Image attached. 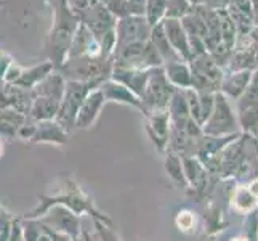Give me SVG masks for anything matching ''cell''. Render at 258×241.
I'll use <instances>...</instances> for the list:
<instances>
[{
	"label": "cell",
	"instance_id": "cell-1",
	"mask_svg": "<svg viewBox=\"0 0 258 241\" xmlns=\"http://www.w3.org/2000/svg\"><path fill=\"white\" fill-rule=\"evenodd\" d=\"M61 188L58 190L56 195H39V204L37 208H34L29 214L26 212L23 219H40L43 214H45L51 206H56V204H61V206H66L68 209H71L73 212H76L77 216H81L82 212L90 214L92 219L101 220L104 224L112 225L111 217H108L106 214L100 212L95 204L92 201L90 196H87L84 193V190L76 183V180L71 175H64L61 178Z\"/></svg>",
	"mask_w": 258,
	"mask_h": 241
},
{
	"label": "cell",
	"instance_id": "cell-2",
	"mask_svg": "<svg viewBox=\"0 0 258 241\" xmlns=\"http://www.w3.org/2000/svg\"><path fill=\"white\" fill-rule=\"evenodd\" d=\"M90 84L92 82H79V80H74V82H69L66 85L64 97L61 100L59 111L55 119L63 129L69 130L71 127L76 126L79 110H81L84 100L90 93Z\"/></svg>",
	"mask_w": 258,
	"mask_h": 241
},
{
	"label": "cell",
	"instance_id": "cell-3",
	"mask_svg": "<svg viewBox=\"0 0 258 241\" xmlns=\"http://www.w3.org/2000/svg\"><path fill=\"white\" fill-rule=\"evenodd\" d=\"M39 220L43 225L50 227L51 230L58 231V233H64L73 239L82 233L81 217L76 212L68 209L66 206H61V204L51 206Z\"/></svg>",
	"mask_w": 258,
	"mask_h": 241
},
{
	"label": "cell",
	"instance_id": "cell-4",
	"mask_svg": "<svg viewBox=\"0 0 258 241\" xmlns=\"http://www.w3.org/2000/svg\"><path fill=\"white\" fill-rule=\"evenodd\" d=\"M233 126H234L233 113H231L225 98L217 95L215 108H213L210 114V121L207 122V126L204 127V132L210 133V135H223V133H229L231 135Z\"/></svg>",
	"mask_w": 258,
	"mask_h": 241
},
{
	"label": "cell",
	"instance_id": "cell-5",
	"mask_svg": "<svg viewBox=\"0 0 258 241\" xmlns=\"http://www.w3.org/2000/svg\"><path fill=\"white\" fill-rule=\"evenodd\" d=\"M104 100L106 98L101 90H95V92L88 93V97L85 98L81 106V110H79L77 119H76V127H79V129L90 127L96 121L98 114H100Z\"/></svg>",
	"mask_w": 258,
	"mask_h": 241
},
{
	"label": "cell",
	"instance_id": "cell-6",
	"mask_svg": "<svg viewBox=\"0 0 258 241\" xmlns=\"http://www.w3.org/2000/svg\"><path fill=\"white\" fill-rule=\"evenodd\" d=\"M31 143H51V145H66L68 130L59 126L56 121L37 122V129L31 140Z\"/></svg>",
	"mask_w": 258,
	"mask_h": 241
},
{
	"label": "cell",
	"instance_id": "cell-7",
	"mask_svg": "<svg viewBox=\"0 0 258 241\" xmlns=\"http://www.w3.org/2000/svg\"><path fill=\"white\" fill-rule=\"evenodd\" d=\"M148 132L151 138H153L154 145L157 147L159 153H164L165 148L168 147V140H170V137H168V114L154 113L153 116H149Z\"/></svg>",
	"mask_w": 258,
	"mask_h": 241
},
{
	"label": "cell",
	"instance_id": "cell-8",
	"mask_svg": "<svg viewBox=\"0 0 258 241\" xmlns=\"http://www.w3.org/2000/svg\"><path fill=\"white\" fill-rule=\"evenodd\" d=\"M61 106V100L56 98H48V97H37L32 103L31 108V118L35 122H43V121H53L56 119L58 111Z\"/></svg>",
	"mask_w": 258,
	"mask_h": 241
},
{
	"label": "cell",
	"instance_id": "cell-9",
	"mask_svg": "<svg viewBox=\"0 0 258 241\" xmlns=\"http://www.w3.org/2000/svg\"><path fill=\"white\" fill-rule=\"evenodd\" d=\"M24 114L16 110H4L0 111V137L2 138H13L18 135V130L24 126Z\"/></svg>",
	"mask_w": 258,
	"mask_h": 241
},
{
	"label": "cell",
	"instance_id": "cell-10",
	"mask_svg": "<svg viewBox=\"0 0 258 241\" xmlns=\"http://www.w3.org/2000/svg\"><path fill=\"white\" fill-rule=\"evenodd\" d=\"M101 92L104 93L106 100L122 102V103H128V105L140 106V108H143L138 98L135 95H132V92L127 88V85L115 84V82H108V84H103Z\"/></svg>",
	"mask_w": 258,
	"mask_h": 241
},
{
	"label": "cell",
	"instance_id": "cell-11",
	"mask_svg": "<svg viewBox=\"0 0 258 241\" xmlns=\"http://www.w3.org/2000/svg\"><path fill=\"white\" fill-rule=\"evenodd\" d=\"M165 171L167 174L170 175L172 180L183 188H188L189 183H188V178H186V174L183 172V164H181V158L180 155L173 153V151H168L167 158H165Z\"/></svg>",
	"mask_w": 258,
	"mask_h": 241
},
{
	"label": "cell",
	"instance_id": "cell-12",
	"mask_svg": "<svg viewBox=\"0 0 258 241\" xmlns=\"http://www.w3.org/2000/svg\"><path fill=\"white\" fill-rule=\"evenodd\" d=\"M231 203H233L234 208L241 212H253L256 209L258 198L250 191L248 186H242V188H236L233 191Z\"/></svg>",
	"mask_w": 258,
	"mask_h": 241
},
{
	"label": "cell",
	"instance_id": "cell-13",
	"mask_svg": "<svg viewBox=\"0 0 258 241\" xmlns=\"http://www.w3.org/2000/svg\"><path fill=\"white\" fill-rule=\"evenodd\" d=\"M175 222H176V227L180 231H184V233H192V231H194L196 217H194V214L191 211L183 209L181 212H178L176 217H175Z\"/></svg>",
	"mask_w": 258,
	"mask_h": 241
},
{
	"label": "cell",
	"instance_id": "cell-14",
	"mask_svg": "<svg viewBox=\"0 0 258 241\" xmlns=\"http://www.w3.org/2000/svg\"><path fill=\"white\" fill-rule=\"evenodd\" d=\"M93 224H95L96 233L101 241H120L117 233L111 228V225L104 224V222H101V220H96V219H93Z\"/></svg>",
	"mask_w": 258,
	"mask_h": 241
},
{
	"label": "cell",
	"instance_id": "cell-15",
	"mask_svg": "<svg viewBox=\"0 0 258 241\" xmlns=\"http://www.w3.org/2000/svg\"><path fill=\"white\" fill-rule=\"evenodd\" d=\"M35 129H37V124H24V126L20 127L18 130V137L21 140H32L34 133H35Z\"/></svg>",
	"mask_w": 258,
	"mask_h": 241
},
{
	"label": "cell",
	"instance_id": "cell-16",
	"mask_svg": "<svg viewBox=\"0 0 258 241\" xmlns=\"http://www.w3.org/2000/svg\"><path fill=\"white\" fill-rule=\"evenodd\" d=\"M73 241H101V239H100V236H98V233L96 235H92L90 231L82 230V233L79 235L77 238H74Z\"/></svg>",
	"mask_w": 258,
	"mask_h": 241
},
{
	"label": "cell",
	"instance_id": "cell-17",
	"mask_svg": "<svg viewBox=\"0 0 258 241\" xmlns=\"http://www.w3.org/2000/svg\"><path fill=\"white\" fill-rule=\"evenodd\" d=\"M4 153H5V143H4V138L0 137V158L4 156Z\"/></svg>",
	"mask_w": 258,
	"mask_h": 241
}]
</instances>
